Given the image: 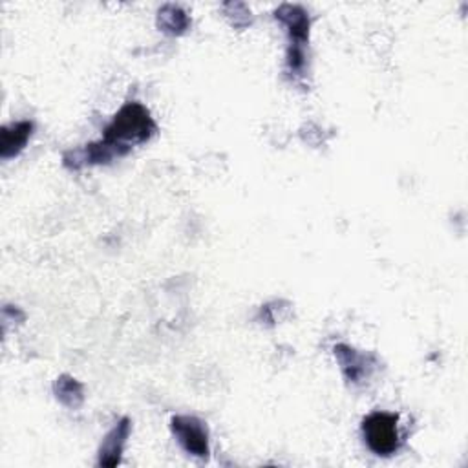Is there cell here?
Here are the masks:
<instances>
[{
    "label": "cell",
    "mask_w": 468,
    "mask_h": 468,
    "mask_svg": "<svg viewBox=\"0 0 468 468\" xmlns=\"http://www.w3.org/2000/svg\"><path fill=\"white\" fill-rule=\"evenodd\" d=\"M276 19H280L289 32L291 37V48L287 53V66L291 71L298 73L304 70L305 66V53H304V46L307 41V28H309V19L305 15V12L298 6H282L276 12Z\"/></svg>",
    "instance_id": "obj_3"
},
{
    "label": "cell",
    "mask_w": 468,
    "mask_h": 468,
    "mask_svg": "<svg viewBox=\"0 0 468 468\" xmlns=\"http://www.w3.org/2000/svg\"><path fill=\"white\" fill-rule=\"evenodd\" d=\"M173 432L180 445L192 455L207 457L209 437L201 421L189 416H178L173 419Z\"/></svg>",
    "instance_id": "obj_4"
},
{
    "label": "cell",
    "mask_w": 468,
    "mask_h": 468,
    "mask_svg": "<svg viewBox=\"0 0 468 468\" xmlns=\"http://www.w3.org/2000/svg\"><path fill=\"white\" fill-rule=\"evenodd\" d=\"M128 421H123L121 425H117L110 434L108 437L105 439V445L101 446V464H108V466H114L119 463V455L123 452V446H125V441L128 437Z\"/></svg>",
    "instance_id": "obj_7"
},
{
    "label": "cell",
    "mask_w": 468,
    "mask_h": 468,
    "mask_svg": "<svg viewBox=\"0 0 468 468\" xmlns=\"http://www.w3.org/2000/svg\"><path fill=\"white\" fill-rule=\"evenodd\" d=\"M154 130L155 125L148 110L139 103H126L108 125L101 145L114 158H119V155H125L130 150V145L146 141Z\"/></svg>",
    "instance_id": "obj_1"
},
{
    "label": "cell",
    "mask_w": 468,
    "mask_h": 468,
    "mask_svg": "<svg viewBox=\"0 0 468 468\" xmlns=\"http://www.w3.org/2000/svg\"><path fill=\"white\" fill-rule=\"evenodd\" d=\"M335 355H337V359L341 362V368H342L348 380L362 382L364 379L370 377V373L373 370V364L368 360L366 355H362V353H359L353 348L344 346V344L335 348Z\"/></svg>",
    "instance_id": "obj_5"
},
{
    "label": "cell",
    "mask_w": 468,
    "mask_h": 468,
    "mask_svg": "<svg viewBox=\"0 0 468 468\" xmlns=\"http://www.w3.org/2000/svg\"><path fill=\"white\" fill-rule=\"evenodd\" d=\"M32 128H33L32 123L23 121L3 130V143H0L3 158H10V155H15L24 148L28 137L32 136Z\"/></svg>",
    "instance_id": "obj_6"
},
{
    "label": "cell",
    "mask_w": 468,
    "mask_h": 468,
    "mask_svg": "<svg viewBox=\"0 0 468 468\" xmlns=\"http://www.w3.org/2000/svg\"><path fill=\"white\" fill-rule=\"evenodd\" d=\"M364 441L377 455H392L399 450L401 437L398 430V416L375 412L362 423Z\"/></svg>",
    "instance_id": "obj_2"
},
{
    "label": "cell",
    "mask_w": 468,
    "mask_h": 468,
    "mask_svg": "<svg viewBox=\"0 0 468 468\" xmlns=\"http://www.w3.org/2000/svg\"><path fill=\"white\" fill-rule=\"evenodd\" d=\"M160 26L169 33H182L189 26V17L176 6H165L160 10Z\"/></svg>",
    "instance_id": "obj_8"
}]
</instances>
